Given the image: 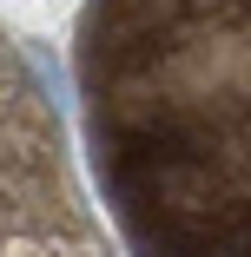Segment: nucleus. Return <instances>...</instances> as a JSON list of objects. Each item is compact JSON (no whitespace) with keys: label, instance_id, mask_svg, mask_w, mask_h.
I'll list each match as a JSON object with an SVG mask.
<instances>
[{"label":"nucleus","instance_id":"f03ea898","mask_svg":"<svg viewBox=\"0 0 251 257\" xmlns=\"http://www.w3.org/2000/svg\"><path fill=\"white\" fill-rule=\"evenodd\" d=\"M0 257H113L73 178L60 112L0 27Z\"/></svg>","mask_w":251,"mask_h":257},{"label":"nucleus","instance_id":"f257e3e1","mask_svg":"<svg viewBox=\"0 0 251 257\" xmlns=\"http://www.w3.org/2000/svg\"><path fill=\"white\" fill-rule=\"evenodd\" d=\"M79 106L139 257H251V0H86Z\"/></svg>","mask_w":251,"mask_h":257}]
</instances>
